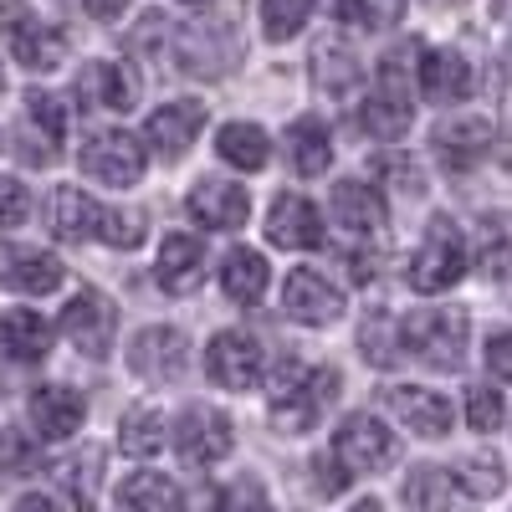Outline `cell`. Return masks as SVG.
Returning <instances> with one entry per match:
<instances>
[{"label": "cell", "mask_w": 512, "mask_h": 512, "mask_svg": "<svg viewBox=\"0 0 512 512\" xmlns=\"http://www.w3.org/2000/svg\"><path fill=\"white\" fill-rule=\"evenodd\" d=\"M313 6H318V0H262V31H267V41L297 36L308 26Z\"/></svg>", "instance_id": "cell-39"}, {"label": "cell", "mask_w": 512, "mask_h": 512, "mask_svg": "<svg viewBox=\"0 0 512 512\" xmlns=\"http://www.w3.org/2000/svg\"><path fill=\"white\" fill-rule=\"evenodd\" d=\"M180 6H195V11H210V6H216V0H180Z\"/></svg>", "instance_id": "cell-54"}, {"label": "cell", "mask_w": 512, "mask_h": 512, "mask_svg": "<svg viewBox=\"0 0 512 512\" xmlns=\"http://www.w3.org/2000/svg\"><path fill=\"white\" fill-rule=\"evenodd\" d=\"M205 369H210V379H216L221 390H256V384H262V369H267V354H262V344H256L251 333L226 328V333L210 338Z\"/></svg>", "instance_id": "cell-8"}, {"label": "cell", "mask_w": 512, "mask_h": 512, "mask_svg": "<svg viewBox=\"0 0 512 512\" xmlns=\"http://www.w3.org/2000/svg\"><path fill=\"white\" fill-rule=\"evenodd\" d=\"M0 36L11 41V57L26 72H52L67 62V31L52 21H36V11L21 0H0Z\"/></svg>", "instance_id": "cell-3"}, {"label": "cell", "mask_w": 512, "mask_h": 512, "mask_svg": "<svg viewBox=\"0 0 512 512\" xmlns=\"http://www.w3.org/2000/svg\"><path fill=\"white\" fill-rule=\"evenodd\" d=\"M318 400H313V384H308V374L303 369H282L277 374V384H272V425L282 436H303V431H313V420H318Z\"/></svg>", "instance_id": "cell-20"}, {"label": "cell", "mask_w": 512, "mask_h": 512, "mask_svg": "<svg viewBox=\"0 0 512 512\" xmlns=\"http://www.w3.org/2000/svg\"><path fill=\"white\" fill-rule=\"evenodd\" d=\"M287 159L297 175H323L333 164V139H328V123L323 118H297L287 128Z\"/></svg>", "instance_id": "cell-30"}, {"label": "cell", "mask_w": 512, "mask_h": 512, "mask_svg": "<svg viewBox=\"0 0 512 512\" xmlns=\"http://www.w3.org/2000/svg\"><path fill=\"white\" fill-rule=\"evenodd\" d=\"M82 6H88L93 21H118L128 11V0H82Z\"/></svg>", "instance_id": "cell-51"}, {"label": "cell", "mask_w": 512, "mask_h": 512, "mask_svg": "<svg viewBox=\"0 0 512 512\" xmlns=\"http://www.w3.org/2000/svg\"><path fill=\"white\" fill-rule=\"evenodd\" d=\"M466 333H472V323H466L461 308H420L400 323V349H410L431 369H461Z\"/></svg>", "instance_id": "cell-2"}, {"label": "cell", "mask_w": 512, "mask_h": 512, "mask_svg": "<svg viewBox=\"0 0 512 512\" xmlns=\"http://www.w3.org/2000/svg\"><path fill=\"white\" fill-rule=\"evenodd\" d=\"M420 47H395L390 57L379 62L374 72V88L359 108V123H364V134L369 139H384V144H395L400 134H410V123H415V88H410V62H415Z\"/></svg>", "instance_id": "cell-1"}, {"label": "cell", "mask_w": 512, "mask_h": 512, "mask_svg": "<svg viewBox=\"0 0 512 512\" xmlns=\"http://www.w3.org/2000/svg\"><path fill=\"white\" fill-rule=\"evenodd\" d=\"M267 277H272L267 256H262V251H251V246H236V251L226 256V267H221V287H226L231 303H241V308L262 303Z\"/></svg>", "instance_id": "cell-28"}, {"label": "cell", "mask_w": 512, "mask_h": 512, "mask_svg": "<svg viewBox=\"0 0 512 512\" xmlns=\"http://www.w3.org/2000/svg\"><path fill=\"white\" fill-rule=\"evenodd\" d=\"M333 456L349 466L354 477H364V472H384L395 456H400V441L384 431V425L369 415V410H359V415H349L344 425H338V436H333Z\"/></svg>", "instance_id": "cell-7"}, {"label": "cell", "mask_w": 512, "mask_h": 512, "mask_svg": "<svg viewBox=\"0 0 512 512\" xmlns=\"http://www.w3.org/2000/svg\"><path fill=\"white\" fill-rule=\"evenodd\" d=\"M410 512H472V497L461 492V482L446 472V466H415L400 487Z\"/></svg>", "instance_id": "cell-22"}, {"label": "cell", "mask_w": 512, "mask_h": 512, "mask_svg": "<svg viewBox=\"0 0 512 512\" xmlns=\"http://www.w3.org/2000/svg\"><path fill=\"white\" fill-rule=\"evenodd\" d=\"M144 164H149L144 139L123 134V128H98V134L82 144V175H93L103 185H139Z\"/></svg>", "instance_id": "cell-6"}, {"label": "cell", "mask_w": 512, "mask_h": 512, "mask_svg": "<svg viewBox=\"0 0 512 512\" xmlns=\"http://www.w3.org/2000/svg\"><path fill=\"white\" fill-rule=\"evenodd\" d=\"M492 123L487 118H451L436 128V154L451 175H466V169H477L487 154H492Z\"/></svg>", "instance_id": "cell-19"}, {"label": "cell", "mask_w": 512, "mask_h": 512, "mask_svg": "<svg viewBox=\"0 0 512 512\" xmlns=\"http://www.w3.org/2000/svg\"><path fill=\"white\" fill-rule=\"evenodd\" d=\"M267 241L287 246V251H313L323 246V216L318 205L303 195H277L272 200V216H267Z\"/></svg>", "instance_id": "cell-18"}, {"label": "cell", "mask_w": 512, "mask_h": 512, "mask_svg": "<svg viewBox=\"0 0 512 512\" xmlns=\"http://www.w3.org/2000/svg\"><path fill=\"white\" fill-rule=\"evenodd\" d=\"M374 180H384L390 190H400V195H425V169L415 164V159H405V154H379L374 159Z\"/></svg>", "instance_id": "cell-41"}, {"label": "cell", "mask_w": 512, "mask_h": 512, "mask_svg": "<svg viewBox=\"0 0 512 512\" xmlns=\"http://www.w3.org/2000/svg\"><path fill=\"white\" fill-rule=\"evenodd\" d=\"M16 154H21L26 164H57V154H62V139L41 134L36 123H26V118H21V134H16Z\"/></svg>", "instance_id": "cell-45"}, {"label": "cell", "mask_w": 512, "mask_h": 512, "mask_svg": "<svg viewBox=\"0 0 512 512\" xmlns=\"http://www.w3.org/2000/svg\"><path fill=\"white\" fill-rule=\"evenodd\" d=\"M502 395L492 390V384H472V390H466V425H472V431H482V436H492L497 425H502Z\"/></svg>", "instance_id": "cell-43"}, {"label": "cell", "mask_w": 512, "mask_h": 512, "mask_svg": "<svg viewBox=\"0 0 512 512\" xmlns=\"http://www.w3.org/2000/svg\"><path fill=\"white\" fill-rule=\"evenodd\" d=\"M98 466H103V451L98 446H82V451H72V456H62L52 472H57V482L77 497V507L82 512H93V492H98Z\"/></svg>", "instance_id": "cell-33"}, {"label": "cell", "mask_w": 512, "mask_h": 512, "mask_svg": "<svg viewBox=\"0 0 512 512\" xmlns=\"http://www.w3.org/2000/svg\"><path fill=\"white\" fill-rule=\"evenodd\" d=\"M62 333H67V344H72L77 354L108 359L113 333H118V308H113V297L98 292V287L72 292V303L62 308Z\"/></svg>", "instance_id": "cell-5"}, {"label": "cell", "mask_w": 512, "mask_h": 512, "mask_svg": "<svg viewBox=\"0 0 512 512\" xmlns=\"http://www.w3.org/2000/svg\"><path fill=\"white\" fill-rule=\"evenodd\" d=\"M175 507H180V512H221V492L210 487V482H200V487H190Z\"/></svg>", "instance_id": "cell-50"}, {"label": "cell", "mask_w": 512, "mask_h": 512, "mask_svg": "<svg viewBox=\"0 0 512 512\" xmlns=\"http://www.w3.org/2000/svg\"><path fill=\"white\" fill-rule=\"evenodd\" d=\"M492 6V16H502V21H512V0H487Z\"/></svg>", "instance_id": "cell-53"}, {"label": "cell", "mask_w": 512, "mask_h": 512, "mask_svg": "<svg viewBox=\"0 0 512 512\" xmlns=\"http://www.w3.org/2000/svg\"><path fill=\"white\" fill-rule=\"evenodd\" d=\"M359 354H364L374 369H390V364L400 359V328L384 318V313H374V318L359 328Z\"/></svg>", "instance_id": "cell-38"}, {"label": "cell", "mask_w": 512, "mask_h": 512, "mask_svg": "<svg viewBox=\"0 0 512 512\" xmlns=\"http://www.w3.org/2000/svg\"><path fill=\"white\" fill-rule=\"evenodd\" d=\"M221 512H272V502H267V487L256 482V477H241L226 497H221Z\"/></svg>", "instance_id": "cell-48"}, {"label": "cell", "mask_w": 512, "mask_h": 512, "mask_svg": "<svg viewBox=\"0 0 512 512\" xmlns=\"http://www.w3.org/2000/svg\"><path fill=\"white\" fill-rule=\"evenodd\" d=\"M349 482H354V472H349V466L338 461V456H328V451H318V456H313V487H318L323 497H338Z\"/></svg>", "instance_id": "cell-46"}, {"label": "cell", "mask_w": 512, "mask_h": 512, "mask_svg": "<svg viewBox=\"0 0 512 512\" xmlns=\"http://www.w3.org/2000/svg\"><path fill=\"white\" fill-rule=\"evenodd\" d=\"M26 415H31L41 441H67L72 431H82L88 405H82V395L72 390V384H36L31 400H26Z\"/></svg>", "instance_id": "cell-15"}, {"label": "cell", "mask_w": 512, "mask_h": 512, "mask_svg": "<svg viewBox=\"0 0 512 512\" xmlns=\"http://www.w3.org/2000/svg\"><path fill=\"white\" fill-rule=\"evenodd\" d=\"M487 369H492V379H512V333L487 338Z\"/></svg>", "instance_id": "cell-49"}, {"label": "cell", "mask_w": 512, "mask_h": 512, "mask_svg": "<svg viewBox=\"0 0 512 512\" xmlns=\"http://www.w3.org/2000/svg\"><path fill=\"white\" fill-rule=\"evenodd\" d=\"M175 482L159 477V472H134L118 487V507L123 512H175Z\"/></svg>", "instance_id": "cell-32"}, {"label": "cell", "mask_w": 512, "mask_h": 512, "mask_svg": "<svg viewBox=\"0 0 512 512\" xmlns=\"http://www.w3.org/2000/svg\"><path fill=\"white\" fill-rule=\"evenodd\" d=\"M328 210H333V221L344 226L349 236H379L384 216H390V210H384V195L374 185H364V180H338Z\"/></svg>", "instance_id": "cell-21"}, {"label": "cell", "mask_w": 512, "mask_h": 512, "mask_svg": "<svg viewBox=\"0 0 512 512\" xmlns=\"http://www.w3.org/2000/svg\"><path fill=\"white\" fill-rule=\"evenodd\" d=\"M354 512H384L379 502H354Z\"/></svg>", "instance_id": "cell-55"}, {"label": "cell", "mask_w": 512, "mask_h": 512, "mask_svg": "<svg viewBox=\"0 0 512 512\" xmlns=\"http://www.w3.org/2000/svg\"><path fill=\"white\" fill-rule=\"evenodd\" d=\"M200 128H205V103H190V98L164 103V108H154L149 123H144V149L159 154L164 164H180V159L190 154V144H195Z\"/></svg>", "instance_id": "cell-13"}, {"label": "cell", "mask_w": 512, "mask_h": 512, "mask_svg": "<svg viewBox=\"0 0 512 512\" xmlns=\"http://www.w3.org/2000/svg\"><path fill=\"white\" fill-rule=\"evenodd\" d=\"M0 354L16 364H41L52 354V323L31 308H11L0 318Z\"/></svg>", "instance_id": "cell-24"}, {"label": "cell", "mask_w": 512, "mask_h": 512, "mask_svg": "<svg viewBox=\"0 0 512 512\" xmlns=\"http://www.w3.org/2000/svg\"><path fill=\"white\" fill-rule=\"evenodd\" d=\"M461 272H466V241H461L456 221L436 216L425 241H420V251L410 256V287L436 297V292H451L461 282Z\"/></svg>", "instance_id": "cell-4"}, {"label": "cell", "mask_w": 512, "mask_h": 512, "mask_svg": "<svg viewBox=\"0 0 512 512\" xmlns=\"http://www.w3.org/2000/svg\"><path fill=\"white\" fill-rule=\"evenodd\" d=\"M31 216V195L21 180H0V231H16Z\"/></svg>", "instance_id": "cell-47"}, {"label": "cell", "mask_w": 512, "mask_h": 512, "mask_svg": "<svg viewBox=\"0 0 512 512\" xmlns=\"http://www.w3.org/2000/svg\"><path fill=\"white\" fill-rule=\"evenodd\" d=\"M359 77H364V67H359V57L344 47V41H318L313 47V88L318 93H328V98L354 93Z\"/></svg>", "instance_id": "cell-29"}, {"label": "cell", "mask_w": 512, "mask_h": 512, "mask_svg": "<svg viewBox=\"0 0 512 512\" xmlns=\"http://www.w3.org/2000/svg\"><path fill=\"white\" fill-rule=\"evenodd\" d=\"M400 6L405 0H333V21H344L354 31H379L400 21Z\"/></svg>", "instance_id": "cell-37"}, {"label": "cell", "mask_w": 512, "mask_h": 512, "mask_svg": "<svg viewBox=\"0 0 512 512\" xmlns=\"http://www.w3.org/2000/svg\"><path fill=\"white\" fill-rule=\"evenodd\" d=\"M282 308H287L292 323H303V328H328V323L344 318V292H338L323 272L297 267L282 282Z\"/></svg>", "instance_id": "cell-11"}, {"label": "cell", "mask_w": 512, "mask_h": 512, "mask_svg": "<svg viewBox=\"0 0 512 512\" xmlns=\"http://www.w3.org/2000/svg\"><path fill=\"white\" fill-rule=\"evenodd\" d=\"M384 405H390L415 436L425 441H441L451 436V400L436 395V390H420V384H395V390H384Z\"/></svg>", "instance_id": "cell-17"}, {"label": "cell", "mask_w": 512, "mask_h": 512, "mask_svg": "<svg viewBox=\"0 0 512 512\" xmlns=\"http://www.w3.org/2000/svg\"><path fill=\"white\" fill-rule=\"evenodd\" d=\"M26 123H36L41 134H52V139H67V108L52 93H31L26 98Z\"/></svg>", "instance_id": "cell-44"}, {"label": "cell", "mask_w": 512, "mask_h": 512, "mask_svg": "<svg viewBox=\"0 0 512 512\" xmlns=\"http://www.w3.org/2000/svg\"><path fill=\"white\" fill-rule=\"evenodd\" d=\"M502 57H507V72H512V41H507V52H502Z\"/></svg>", "instance_id": "cell-56"}, {"label": "cell", "mask_w": 512, "mask_h": 512, "mask_svg": "<svg viewBox=\"0 0 512 512\" xmlns=\"http://www.w3.org/2000/svg\"><path fill=\"white\" fill-rule=\"evenodd\" d=\"M451 477L461 482L466 497H497V492L507 487V472H502L497 456H461Z\"/></svg>", "instance_id": "cell-35"}, {"label": "cell", "mask_w": 512, "mask_h": 512, "mask_svg": "<svg viewBox=\"0 0 512 512\" xmlns=\"http://www.w3.org/2000/svg\"><path fill=\"white\" fill-rule=\"evenodd\" d=\"M190 364V344L180 328H164V323H149L144 333H134L128 344V369L149 384H175Z\"/></svg>", "instance_id": "cell-10"}, {"label": "cell", "mask_w": 512, "mask_h": 512, "mask_svg": "<svg viewBox=\"0 0 512 512\" xmlns=\"http://www.w3.org/2000/svg\"><path fill=\"white\" fill-rule=\"evenodd\" d=\"M175 62L190 77H226L236 62V41L221 26H175Z\"/></svg>", "instance_id": "cell-14"}, {"label": "cell", "mask_w": 512, "mask_h": 512, "mask_svg": "<svg viewBox=\"0 0 512 512\" xmlns=\"http://www.w3.org/2000/svg\"><path fill=\"white\" fill-rule=\"evenodd\" d=\"M98 241L134 251L144 241V216L139 210H98Z\"/></svg>", "instance_id": "cell-42"}, {"label": "cell", "mask_w": 512, "mask_h": 512, "mask_svg": "<svg viewBox=\"0 0 512 512\" xmlns=\"http://www.w3.org/2000/svg\"><path fill=\"white\" fill-rule=\"evenodd\" d=\"M175 446L190 466H216L231 456L236 446V431H231V415L216 410V405H190L175 425Z\"/></svg>", "instance_id": "cell-9"}, {"label": "cell", "mask_w": 512, "mask_h": 512, "mask_svg": "<svg viewBox=\"0 0 512 512\" xmlns=\"http://www.w3.org/2000/svg\"><path fill=\"white\" fill-rule=\"evenodd\" d=\"M154 277L164 292H195L205 282V246L195 236H164Z\"/></svg>", "instance_id": "cell-27"}, {"label": "cell", "mask_w": 512, "mask_h": 512, "mask_svg": "<svg viewBox=\"0 0 512 512\" xmlns=\"http://www.w3.org/2000/svg\"><path fill=\"white\" fill-rule=\"evenodd\" d=\"M420 93L431 103H461L466 93H472V62H466L461 52H451V47L425 52V62H420Z\"/></svg>", "instance_id": "cell-26"}, {"label": "cell", "mask_w": 512, "mask_h": 512, "mask_svg": "<svg viewBox=\"0 0 512 512\" xmlns=\"http://www.w3.org/2000/svg\"><path fill=\"white\" fill-rule=\"evenodd\" d=\"M77 98L88 108H108V113H128L139 103V72L128 62H88L77 72Z\"/></svg>", "instance_id": "cell-16"}, {"label": "cell", "mask_w": 512, "mask_h": 512, "mask_svg": "<svg viewBox=\"0 0 512 512\" xmlns=\"http://www.w3.org/2000/svg\"><path fill=\"white\" fill-rule=\"evenodd\" d=\"M62 277H67V267L57 262L52 251H41V246H16V251L0 256V282L16 287V292H31V297L36 292H57Z\"/></svg>", "instance_id": "cell-23"}, {"label": "cell", "mask_w": 512, "mask_h": 512, "mask_svg": "<svg viewBox=\"0 0 512 512\" xmlns=\"http://www.w3.org/2000/svg\"><path fill=\"white\" fill-rule=\"evenodd\" d=\"M98 210L103 205L93 195H82L77 185H57L47 195V226L57 241H88V236H98Z\"/></svg>", "instance_id": "cell-25"}, {"label": "cell", "mask_w": 512, "mask_h": 512, "mask_svg": "<svg viewBox=\"0 0 512 512\" xmlns=\"http://www.w3.org/2000/svg\"><path fill=\"white\" fill-rule=\"evenodd\" d=\"M36 461H41V446L31 431H0V477H26L36 472Z\"/></svg>", "instance_id": "cell-40"}, {"label": "cell", "mask_w": 512, "mask_h": 512, "mask_svg": "<svg viewBox=\"0 0 512 512\" xmlns=\"http://www.w3.org/2000/svg\"><path fill=\"white\" fill-rule=\"evenodd\" d=\"M185 210H190V221L205 226V231H241L246 216H251V195H246V185H236V180L205 175V180H195V190L185 195Z\"/></svg>", "instance_id": "cell-12"}, {"label": "cell", "mask_w": 512, "mask_h": 512, "mask_svg": "<svg viewBox=\"0 0 512 512\" xmlns=\"http://www.w3.org/2000/svg\"><path fill=\"white\" fill-rule=\"evenodd\" d=\"M0 93H6V67H0Z\"/></svg>", "instance_id": "cell-57"}, {"label": "cell", "mask_w": 512, "mask_h": 512, "mask_svg": "<svg viewBox=\"0 0 512 512\" xmlns=\"http://www.w3.org/2000/svg\"><path fill=\"white\" fill-rule=\"evenodd\" d=\"M216 154L241 169V175H251V169H262L272 159V139H267V128H256V123H226L221 134H216Z\"/></svg>", "instance_id": "cell-31"}, {"label": "cell", "mask_w": 512, "mask_h": 512, "mask_svg": "<svg viewBox=\"0 0 512 512\" xmlns=\"http://www.w3.org/2000/svg\"><path fill=\"white\" fill-rule=\"evenodd\" d=\"M16 512H57V502H52V497H41V492H26V497L16 502Z\"/></svg>", "instance_id": "cell-52"}, {"label": "cell", "mask_w": 512, "mask_h": 512, "mask_svg": "<svg viewBox=\"0 0 512 512\" xmlns=\"http://www.w3.org/2000/svg\"><path fill=\"white\" fill-rule=\"evenodd\" d=\"M118 446L128 451V456H154V451H164V415L159 410H149V405H139V410H128L123 415V425H118Z\"/></svg>", "instance_id": "cell-34"}, {"label": "cell", "mask_w": 512, "mask_h": 512, "mask_svg": "<svg viewBox=\"0 0 512 512\" xmlns=\"http://www.w3.org/2000/svg\"><path fill=\"white\" fill-rule=\"evenodd\" d=\"M431 6H456V0H431Z\"/></svg>", "instance_id": "cell-58"}, {"label": "cell", "mask_w": 512, "mask_h": 512, "mask_svg": "<svg viewBox=\"0 0 512 512\" xmlns=\"http://www.w3.org/2000/svg\"><path fill=\"white\" fill-rule=\"evenodd\" d=\"M477 267H482L487 282H512V221H497V226L482 231Z\"/></svg>", "instance_id": "cell-36"}]
</instances>
